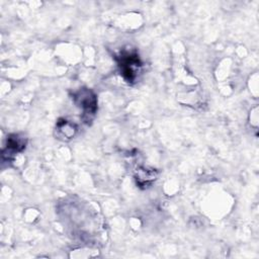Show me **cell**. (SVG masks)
<instances>
[{
	"label": "cell",
	"mask_w": 259,
	"mask_h": 259,
	"mask_svg": "<svg viewBox=\"0 0 259 259\" xmlns=\"http://www.w3.org/2000/svg\"><path fill=\"white\" fill-rule=\"evenodd\" d=\"M117 64L120 75L128 82H135L141 73L142 62L136 52L123 51L117 58Z\"/></svg>",
	"instance_id": "6da1fadb"
},
{
	"label": "cell",
	"mask_w": 259,
	"mask_h": 259,
	"mask_svg": "<svg viewBox=\"0 0 259 259\" xmlns=\"http://www.w3.org/2000/svg\"><path fill=\"white\" fill-rule=\"evenodd\" d=\"M26 140L18 135H10L7 138L6 149L3 151V157L10 158L14 154L21 152L25 149Z\"/></svg>",
	"instance_id": "277c9868"
},
{
	"label": "cell",
	"mask_w": 259,
	"mask_h": 259,
	"mask_svg": "<svg viewBox=\"0 0 259 259\" xmlns=\"http://www.w3.org/2000/svg\"><path fill=\"white\" fill-rule=\"evenodd\" d=\"M76 133H77V126L75 123L65 118H61L57 121L56 135L58 139L63 141H69L75 137Z\"/></svg>",
	"instance_id": "3957f363"
},
{
	"label": "cell",
	"mask_w": 259,
	"mask_h": 259,
	"mask_svg": "<svg viewBox=\"0 0 259 259\" xmlns=\"http://www.w3.org/2000/svg\"><path fill=\"white\" fill-rule=\"evenodd\" d=\"M73 99L75 104L82 110V118L84 121H91L97 110L95 94L90 89L81 88L73 95Z\"/></svg>",
	"instance_id": "7a4b0ae2"
},
{
	"label": "cell",
	"mask_w": 259,
	"mask_h": 259,
	"mask_svg": "<svg viewBox=\"0 0 259 259\" xmlns=\"http://www.w3.org/2000/svg\"><path fill=\"white\" fill-rule=\"evenodd\" d=\"M157 177V171L155 169L139 168L136 172L137 184L140 186H147L151 184Z\"/></svg>",
	"instance_id": "5b68a950"
}]
</instances>
